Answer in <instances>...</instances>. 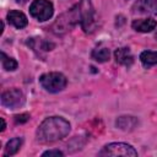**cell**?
Listing matches in <instances>:
<instances>
[{
  "label": "cell",
  "instance_id": "cell-20",
  "mask_svg": "<svg viewBox=\"0 0 157 157\" xmlns=\"http://www.w3.org/2000/svg\"><path fill=\"white\" fill-rule=\"evenodd\" d=\"M16 1H17L18 4H26V2L28 1V0H16Z\"/></svg>",
  "mask_w": 157,
  "mask_h": 157
},
{
  "label": "cell",
  "instance_id": "cell-3",
  "mask_svg": "<svg viewBox=\"0 0 157 157\" xmlns=\"http://www.w3.org/2000/svg\"><path fill=\"white\" fill-rule=\"evenodd\" d=\"M39 82L45 91L55 93L65 88L66 77L60 72H48L39 77Z\"/></svg>",
  "mask_w": 157,
  "mask_h": 157
},
{
  "label": "cell",
  "instance_id": "cell-5",
  "mask_svg": "<svg viewBox=\"0 0 157 157\" xmlns=\"http://www.w3.org/2000/svg\"><path fill=\"white\" fill-rule=\"evenodd\" d=\"M80 23L85 32H91L94 27V11L90 0H81L78 4Z\"/></svg>",
  "mask_w": 157,
  "mask_h": 157
},
{
  "label": "cell",
  "instance_id": "cell-7",
  "mask_svg": "<svg viewBox=\"0 0 157 157\" xmlns=\"http://www.w3.org/2000/svg\"><path fill=\"white\" fill-rule=\"evenodd\" d=\"M23 103H25V96L17 88L7 90L1 94V104L10 109H16L21 107Z\"/></svg>",
  "mask_w": 157,
  "mask_h": 157
},
{
  "label": "cell",
  "instance_id": "cell-14",
  "mask_svg": "<svg viewBox=\"0 0 157 157\" xmlns=\"http://www.w3.org/2000/svg\"><path fill=\"white\" fill-rule=\"evenodd\" d=\"M21 145H22V139L21 137H13V139H11L7 144H6V147H5V156H12V155H15L18 150H20V147H21Z\"/></svg>",
  "mask_w": 157,
  "mask_h": 157
},
{
  "label": "cell",
  "instance_id": "cell-11",
  "mask_svg": "<svg viewBox=\"0 0 157 157\" xmlns=\"http://www.w3.org/2000/svg\"><path fill=\"white\" fill-rule=\"evenodd\" d=\"M114 56H115L117 63H119L120 65H124V66H130L134 63V56H132L130 49L126 47L117 49L114 53Z\"/></svg>",
  "mask_w": 157,
  "mask_h": 157
},
{
  "label": "cell",
  "instance_id": "cell-13",
  "mask_svg": "<svg viewBox=\"0 0 157 157\" xmlns=\"http://www.w3.org/2000/svg\"><path fill=\"white\" fill-rule=\"evenodd\" d=\"M140 60L145 67H151L152 65L157 64V52L145 50L140 54Z\"/></svg>",
  "mask_w": 157,
  "mask_h": 157
},
{
  "label": "cell",
  "instance_id": "cell-9",
  "mask_svg": "<svg viewBox=\"0 0 157 157\" xmlns=\"http://www.w3.org/2000/svg\"><path fill=\"white\" fill-rule=\"evenodd\" d=\"M157 26V21L155 18H140V20H134L131 23V27L136 31V32H141V33H146V32H151L152 29H155Z\"/></svg>",
  "mask_w": 157,
  "mask_h": 157
},
{
  "label": "cell",
  "instance_id": "cell-2",
  "mask_svg": "<svg viewBox=\"0 0 157 157\" xmlns=\"http://www.w3.org/2000/svg\"><path fill=\"white\" fill-rule=\"evenodd\" d=\"M78 22H80V10H78V5H76L56 18V21L53 25V31L56 34H64L70 29H72L74 26Z\"/></svg>",
  "mask_w": 157,
  "mask_h": 157
},
{
  "label": "cell",
  "instance_id": "cell-8",
  "mask_svg": "<svg viewBox=\"0 0 157 157\" xmlns=\"http://www.w3.org/2000/svg\"><path fill=\"white\" fill-rule=\"evenodd\" d=\"M132 11L137 13H157V0H137L132 5Z\"/></svg>",
  "mask_w": 157,
  "mask_h": 157
},
{
  "label": "cell",
  "instance_id": "cell-19",
  "mask_svg": "<svg viewBox=\"0 0 157 157\" xmlns=\"http://www.w3.org/2000/svg\"><path fill=\"white\" fill-rule=\"evenodd\" d=\"M1 124H2V126H1V131H4V130H5V128H6V123H5L4 118H1Z\"/></svg>",
  "mask_w": 157,
  "mask_h": 157
},
{
  "label": "cell",
  "instance_id": "cell-17",
  "mask_svg": "<svg viewBox=\"0 0 157 157\" xmlns=\"http://www.w3.org/2000/svg\"><path fill=\"white\" fill-rule=\"evenodd\" d=\"M29 119V114L27 113H23V114H18V115H15V121L18 124H22V123H26L27 120Z\"/></svg>",
  "mask_w": 157,
  "mask_h": 157
},
{
  "label": "cell",
  "instance_id": "cell-1",
  "mask_svg": "<svg viewBox=\"0 0 157 157\" xmlns=\"http://www.w3.org/2000/svg\"><path fill=\"white\" fill-rule=\"evenodd\" d=\"M70 123L61 117H50L42 121L37 129V139L42 144L64 139L70 132Z\"/></svg>",
  "mask_w": 157,
  "mask_h": 157
},
{
  "label": "cell",
  "instance_id": "cell-18",
  "mask_svg": "<svg viewBox=\"0 0 157 157\" xmlns=\"http://www.w3.org/2000/svg\"><path fill=\"white\" fill-rule=\"evenodd\" d=\"M64 153L61 152V151H59V150H49V151H45L44 153H43V156H49V157H52V156H58V157H61Z\"/></svg>",
  "mask_w": 157,
  "mask_h": 157
},
{
  "label": "cell",
  "instance_id": "cell-16",
  "mask_svg": "<svg viewBox=\"0 0 157 157\" xmlns=\"http://www.w3.org/2000/svg\"><path fill=\"white\" fill-rule=\"evenodd\" d=\"M1 64H2V67L6 70V71H13L17 69V61L12 58H9L5 53H1Z\"/></svg>",
  "mask_w": 157,
  "mask_h": 157
},
{
  "label": "cell",
  "instance_id": "cell-21",
  "mask_svg": "<svg viewBox=\"0 0 157 157\" xmlns=\"http://www.w3.org/2000/svg\"><path fill=\"white\" fill-rule=\"evenodd\" d=\"M155 37H156V38H157V32H156V34H155Z\"/></svg>",
  "mask_w": 157,
  "mask_h": 157
},
{
  "label": "cell",
  "instance_id": "cell-12",
  "mask_svg": "<svg viewBox=\"0 0 157 157\" xmlns=\"http://www.w3.org/2000/svg\"><path fill=\"white\" fill-rule=\"evenodd\" d=\"M137 124V119L135 117H129V115H123L119 117L117 120V126L121 130H132Z\"/></svg>",
  "mask_w": 157,
  "mask_h": 157
},
{
  "label": "cell",
  "instance_id": "cell-10",
  "mask_svg": "<svg viewBox=\"0 0 157 157\" xmlns=\"http://www.w3.org/2000/svg\"><path fill=\"white\" fill-rule=\"evenodd\" d=\"M7 21H9V23H11L16 28H23L28 23L26 15L21 11H17V10H11L7 13Z\"/></svg>",
  "mask_w": 157,
  "mask_h": 157
},
{
  "label": "cell",
  "instance_id": "cell-15",
  "mask_svg": "<svg viewBox=\"0 0 157 157\" xmlns=\"http://www.w3.org/2000/svg\"><path fill=\"white\" fill-rule=\"evenodd\" d=\"M91 55H92L93 60H96L98 63H104V61L109 60L110 53H109L108 48H96V49H93Z\"/></svg>",
  "mask_w": 157,
  "mask_h": 157
},
{
  "label": "cell",
  "instance_id": "cell-4",
  "mask_svg": "<svg viewBox=\"0 0 157 157\" xmlns=\"http://www.w3.org/2000/svg\"><path fill=\"white\" fill-rule=\"evenodd\" d=\"M99 156H124V157H135L137 156L136 150L129 145V144H124V142H113V144H108L105 145L101 152Z\"/></svg>",
  "mask_w": 157,
  "mask_h": 157
},
{
  "label": "cell",
  "instance_id": "cell-6",
  "mask_svg": "<svg viewBox=\"0 0 157 157\" xmlns=\"http://www.w3.org/2000/svg\"><path fill=\"white\" fill-rule=\"evenodd\" d=\"M29 12L38 21H47L53 16L54 7L49 0H34L29 6Z\"/></svg>",
  "mask_w": 157,
  "mask_h": 157
}]
</instances>
